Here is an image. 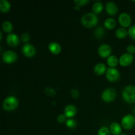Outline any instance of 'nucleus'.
<instances>
[{
  "label": "nucleus",
  "mask_w": 135,
  "mask_h": 135,
  "mask_svg": "<svg viewBox=\"0 0 135 135\" xmlns=\"http://www.w3.org/2000/svg\"><path fill=\"white\" fill-rule=\"evenodd\" d=\"M105 76L108 81L114 83L119 80L120 78V73L116 68H108L105 73Z\"/></svg>",
  "instance_id": "6"
},
{
  "label": "nucleus",
  "mask_w": 135,
  "mask_h": 135,
  "mask_svg": "<svg viewBox=\"0 0 135 135\" xmlns=\"http://www.w3.org/2000/svg\"><path fill=\"white\" fill-rule=\"evenodd\" d=\"M71 95L74 98H77L79 96V92L77 89H73L71 90Z\"/></svg>",
  "instance_id": "32"
},
{
  "label": "nucleus",
  "mask_w": 135,
  "mask_h": 135,
  "mask_svg": "<svg viewBox=\"0 0 135 135\" xmlns=\"http://www.w3.org/2000/svg\"><path fill=\"white\" fill-rule=\"evenodd\" d=\"M120 135H127V134H121Z\"/></svg>",
  "instance_id": "36"
},
{
  "label": "nucleus",
  "mask_w": 135,
  "mask_h": 135,
  "mask_svg": "<svg viewBox=\"0 0 135 135\" xmlns=\"http://www.w3.org/2000/svg\"><path fill=\"white\" fill-rule=\"evenodd\" d=\"M117 97V92L113 88H108L103 91L102 94V100L107 103L112 102Z\"/></svg>",
  "instance_id": "4"
},
{
  "label": "nucleus",
  "mask_w": 135,
  "mask_h": 135,
  "mask_svg": "<svg viewBox=\"0 0 135 135\" xmlns=\"http://www.w3.org/2000/svg\"><path fill=\"white\" fill-rule=\"evenodd\" d=\"M118 7L113 1H108L105 5V11L109 15L113 16L118 13Z\"/></svg>",
  "instance_id": "13"
},
{
  "label": "nucleus",
  "mask_w": 135,
  "mask_h": 135,
  "mask_svg": "<svg viewBox=\"0 0 135 135\" xmlns=\"http://www.w3.org/2000/svg\"><path fill=\"white\" fill-rule=\"evenodd\" d=\"M118 21L121 27L127 28L130 26L131 24V17L127 13H122L119 15L118 17Z\"/></svg>",
  "instance_id": "10"
},
{
  "label": "nucleus",
  "mask_w": 135,
  "mask_h": 135,
  "mask_svg": "<svg viewBox=\"0 0 135 135\" xmlns=\"http://www.w3.org/2000/svg\"><path fill=\"white\" fill-rule=\"evenodd\" d=\"M128 34L132 39L135 40V25L131 26L128 30Z\"/></svg>",
  "instance_id": "28"
},
{
  "label": "nucleus",
  "mask_w": 135,
  "mask_h": 135,
  "mask_svg": "<svg viewBox=\"0 0 135 135\" xmlns=\"http://www.w3.org/2000/svg\"><path fill=\"white\" fill-rule=\"evenodd\" d=\"M66 126L69 129H75L76 127V122L73 119H68L65 123Z\"/></svg>",
  "instance_id": "26"
},
{
  "label": "nucleus",
  "mask_w": 135,
  "mask_h": 135,
  "mask_svg": "<svg viewBox=\"0 0 135 135\" xmlns=\"http://www.w3.org/2000/svg\"><path fill=\"white\" fill-rule=\"evenodd\" d=\"M90 3L89 0H75L74 1V3L79 7H83Z\"/></svg>",
  "instance_id": "27"
},
{
  "label": "nucleus",
  "mask_w": 135,
  "mask_h": 135,
  "mask_svg": "<svg viewBox=\"0 0 135 135\" xmlns=\"http://www.w3.org/2000/svg\"><path fill=\"white\" fill-rule=\"evenodd\" d=\"M67 117L64 114H60L57 116V121L59 123H66L67 121Z\"/></svg>",
  "instance_id": "29"
},
{
  "label": "nucleus",
  "mask_w": 135,
  "mask_h": 135,
  "mask_svg": "<svg viewBox=\"0 0 135 135\" xmlns=\"http://www.w3.org/2000/svg\"><path fill=\"white\" fill-rule=\"evenodd\" d=\"M128 35V30L125 28L119 27L115 30V36L119 39H124Z\"/></svg>",
  "instance_id": "21"
},
{
  "label": "nucleus",
  "mask_w": 135,
  "mask_h": 135,
  "mask_svg": "<svg viewBox=\"0 0 135 135\" xmlns=\"http://www.w3.org/2000/svg\"><path fill=\"white\" fill-rule=\"evenodd\" d=\"M109 129L112 134L120 135L122 132V126L119 123L116 122H113L110 125Z\"/></svg>",
  "instance_id": "17"
},
{
  "label": "nucleus",
  "mask_w": 135,
  "mask_h": 135,
  "mask_svg": "<svg viewBox=\"0 0 135 135\" xmlns=\"http://www.w3.org/2000/svg\"><path fill=\"white\" fill-rule=\"evenodd\" d=\"M2 59L3 61L6 64H12L17 61V55L12 50H7L3 54Z\"/></svg>",
  "instance_id": "7"
},
{
  "label": "nucleus",
  "mask_w": 135,
  "mask_h": 135,
  "mask_svg": "<svg viewBox=\"0 0 135 135\" xmlns=\"http://www.w3.org/2000/svg\"><path fill=\"white\" fill-rule=\"evenodd\" d=\"M104 26L107 29H113L114 28H115L116 25H117V22H116V21L113 18H106L104 21Z\"/></svg>",
  "instance_id": "22"
},
{
  "label": "nucleus",
  "mask_w": 135,
  "mask_h": 135,
  "mask_svg": "<svg viewBox=\"0 0 135 135\" xmlns=\"http://www.w3.org/2000/svg\"><path fill=\"white\" fill-rule=\"evenodd\" d=\"M2 28L5 32L8 33V34H11V32L13 31V26L11 22L10 21H5L3 22L2 24Z\"/></svg>",
  "instance_id": "23"
},
{
  "label": "nucleus",
  "mask_w": 135,
  "mask_h": 135,
  "mask_svg": "<svg viewBox=\"0 0 135 135\" xmlns=\"http://www.w3.org/2000/svg\"><path fill=\"white\" fill-rule=\"evenodd\" d=\"M82 25L86 28H92L96 26L98 22V18L93 13H87L83 15L81 18Z\"/></svg>",
  "instance_id": "1"
},
{
  "label": "nucleus",
  "mask_w": 135,
  "mask_h": 135,
  "mask_svg": "<svg viewBox=\"0 0 135 135\" xmlns=\"http://www.w3.org/2000/svg\"><path fill=\"white\" fill-rule=\"evenodd\" d=\"M94 34L95 37L96 38H102L104 37V34H105V30H104V28L102 26H98V27L96 28L94 30Z\"/></svg>",
  "instance_id": "24"
},
{
  "label": "nucleus",
  "mask_w": 135,
  "mask_h": 135,
  "mask_svg": "<svg viewBox=\"0 0 135 135\" xmlns=\"http://www.w3.org/2000/svg\"><path fill=\"white\" fill-rule=\"evenodd\" d=\"M112 47L108 44H102L99 46L98 53V55L102 58L109 57L112 54Z\"/></svg>",
  "instance_id": "11"
},
{
  "label": "nucleus",
  "mask_w": 135,
  "mask_h": 135,
  "mask_svg": "<svg viewBox=\"0 0 135 135\" xmlns=\"http://www.w3.org/2000/svg\"><path fill=\"white\" fill-rule=\"evenodd\" d=\"M127 53H129V54L133 55V54L135 53V46H133V45H129V46L127 47Z\"/></svg>",
  "instance_id": "31"
},
{
  "label": "nucleus",
  "mask_w": 135,
  "mask_h": 135,
  "mask_svg": "<svg viewBox=\"0 0 135 135\" xmlns=\"http://www.w3.org/2000/svg\"><path fill=\"white\" fill-rule=\"evenodd\" d=\"M107 64L111 68H115L116 66L119 63V59H117V56L114 55H111L109 57L107 58Z\"/></svg>",
  "instance_id": "19"
},
{
  "label": "nucleus",
  "mask_w": 135,
  "mask_h": 135,
  "mask_svg": "<svg viewBox=\"0 0 135 135\" xmlns=\"http://www.w3.org/2000/svg\"><path fill=\"white\" fill-rule=\"evenodd\" d=\"M18 106V100L15 96H7L3 102V109L6 112H13Z\"/></svg>",
  "instance_id": "3"
},
{
  "label": "nucleus",
  "mask_w": 135,
  "mask_h": 135,
  "mask_svg": "<svg viewBox=\"0 0 135 135\" xmlns=\"http://www.w3.org/2000/svg\"><path fill=\"white\" fill-rule=\"evenodd\" d=\"M122 97L124 101L129 104L135 103V86L128 85L122 91Z\"/></svg>",
  "instance_id": "2"
},
{
  "label": "nucleus",
  "mask_w": 135,
  "mask_h": 135,
  "mask_svg": "<svg viewBox=\"0 0 135 135\" xmlns=\"http://www.w3.org/2000/svg\"><path fill=\"white\" fill-rule=\"evenodd\" d=\"M133 112H134V115H135V107L134 108V109H133Z\"/></svg>",
  "instance_id": "35"
},
{
  "label": "nucleus",
  "mask_w": 135,
  "mask_h": 135,
  "mask_svg": "<svg viewBox=\"0 0 135 135\" xmlns=\"http://www.w3.org/2000/svg\"><path fill=\"white\" fill-rule=\"evenodd\" d=\"M74 9H77V10H79V9H80V7L77 6V5H75V7H74Z\"/></svg>",
  "instance_id": "33"
},
{
  "label": "nucleus",
  "mask_w": 135,
  "mask_h": 135,
  "mask_svg": "<svg viewBox=\"0 0 135 135\" xmlns=\"http://www.w3.org/2000/svg\"><path fill=\"white\" fill-rule=\"evenodd\" d=\"M107 69L108 68L104 63H98L94 67V72L96 75L100 76V75H103L104 74H105L106 73Z\"/></svg>",
  "instance_id": "16"
},
{
  "label": "nucleus",
  "mask_w": 135,
  "mask_h": 135,
  "mask_svg": "<svg viewBox=\"0 0 135 135\" xmlns=\"http://www.w3.org/2000/svg\"><path fill=\"white\" fill-rule=\"evenodd\" d=\"M21 40L23 42H25V44H27L28 42L30 40V36L27 33H23V34L21 35Z\"/></svg>",
  "instance_id": "30"
},
{
  "label": "nucleus",
  "mask_w": 135,
  "mask_h": 135,
  "mask_svg": "<svg viewBox=\"0 0 135 135\" xmlns=\"http://www.w3.org/2000/svg\"><path fill=\"white\" fill-rule=\"evenodd\" d=\"M92 12L94 14H100L104 10V5L100 1H96L92 5Z\"/></svg>",
  "instance_id": "18"
},
{
  "label": "nucleus",
  "mask_w": 135,
  "mask_h": 135,
  "mask_svg": "<svg viewBox=\"0 0 135 135\" xmlns=\"http://www.w3.org/2000/svg\"><path fill=\"white\" fill-rule=\"evenodd\" d=\"M48 50L54 55H58L61 51V46L56 42H51L48 44Z\"/></svg>",
  "instance_id": "15"
},
{
  "label": "nucleus",
  "mask_w": 135,
  "mask_h": 135,
  "mask_svg": "<svg viewBox=\"0 0 135 135\" xmlns=\"http://www.w3.org/2000/svg\"><path fill=\"white\" fill-rule=\"evenodd\" d=\"M76 108L73 104H69L66 105L64 109L63 114L68 119H72L76 114Z\"/></svg>",
  "instance_id": "14"
},
{
  "label": "nucleus",
  "mask_w": 135,
  "mask_h": 135,
  "mask_svg": "<svg viewBox=\"0 0 135 135\" xmlns=\"http://www.w3.org/2000/svg\"><path fill=\"white\" fill-rule=\"evenodd\" d=\"M11 7L10 2L7 0H1L0 1V11L2 13H7L9 11Z\"/></svg>",
  "instance_id": "20"
},
{
  "label": "nucleus",
  "mask_w": 135,
  "mask_h": 135,
  "mask_svg": "<svg viewBox=\"0 0 135 135\" xmlns=\"http://www.w3.org/2000/svg\"><path fill=\"white\" fill-rule=\"evenodd\" d=\"M2 38H3L2 32H0V40H2Z\"/></svg>",
  "instance_id": "34"
},
{
  "label": "nucleus",
  "mask_w": 135,
  "mask_h": 135,
  "mask_svg": "<svg viewBox=\"0 0 135 135\" xmlns=\"http://www.w3.org/2000/svg\"><path fill=\"white\" fill-rule=\"evenodd\" d=\"M6 42L7 44L11 47H16L19 44V37L14 33L9 34L6 37Z\"/></svg>",
  "instance_id": "12"
},
{
  "label": "nucleus",
  "mask_w": 135,
  "mask_h": 135,
  "mask_svg": "<svg viewBox=\"0 0 135 135\" xmlns=\"http://www.w3.org/2000/svg\"><path fill=\"white\" fill-rule=\"evenodd\" d=\"M135 125V117L131 114L123 116L121 119V126L125 130H131Z\"/></svg>",
  "instance_id": "5"
},
{
  "label": "nucleus",
  "mask_w": 135,
  "mask_h": 135,
  "mask_svg": "<svg viewBox=\"0 0 135 135\" xmlns=\"http://www.w3.org/2000/svg\"><path fill=\"white\" fill-rule=\"evenodd\" d=\"M134 60V56L129 53H125L121 55L119 59V63L122 67H128L132 64Z\"/></svg>",
  "instance_id": "8"
},
{
  "label": "nucleus",
  "mask_w": 135,
  "mask_h": 135,
  "mask_svg": "<svg viewBox=\"0 0 135 135\" xmlns=\"http://www.w3.org/2000/svg\"><path fill=\"white\" fill-rule=\"evenodd\" d=\"M112 133L110 131L109 128L105 126H102L99 129L98 131V135H111Z\"/></svg>",
  "instance_id": "25"
},
{
  "label": "nucleus",
  "mask_w": 135,
  "mask_h": 135,
  "mask_svg": "<svg viewBox=\"0 0 135 135\" xmlns=\"http://www.w3.org/2000/svg\"><path fill=\"white\" fill-rule=\"evenodd\" d=\"M22 53L26 57H32L36 54V50L32 44L27 43L22 46Z\"/></svg>",
  "instance_id": "9"
}]
</instances>
